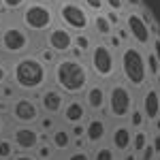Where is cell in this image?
<instances>
[{
  "mask_svg": "<svg viewBox=\"0 0 160 160\" xmlns=\"http://www.w3.org/2000/svg\"><path fill=\"white\" fill-rule=\"evenodd\" d=\"M9 66H11L9 81L17 88L19 94H37L51 81V68L38 60L34 51L9 60Z\"/></svg>",
  "mask_w": 160,
  "mask_h": 160,
  "instance_id": "obj_1",
  "label": "cell"
},
{
  "mask_svg": "<svg viewBox=\"0 0 160 160\" xmlns=\"http://www.w3.org/2000/svg\"><path fill=\"white\" fill-rule=\"evenodd\" d=\"M90 83H92V73L83 60L60 56L51 66V86H56L66 98L81 96Z\"/></svg>",
  "mask_w": 160,
  "mask_h": 160,
  "instance_id": "obj_2",
  "label": "cell"
},
{
  "mask_svg": "<svg viewBox=\"0 0 160 160\" xmlns=\"http://www.w3.org/2000/svg\"><path fill=\"white\" fill-rule=\"evenodd\" d=\"M118 71H120L126 86H130L132 90H143L149 83L148 64H145V49L137 47L132 43H126L120 49Z\"/></svg>",
  "mask_w": 160,
  "mask_h": 160,
  "instance_id": "obj_3",
  "label": "cell"
},
{
  "mask_svg": "<svg viewBox=\"0 0 160 160\" xmlns=\"http://www.w3.org/2000/svg\"><path fill=\"white\" fill-rule=\"evenodd\" d=\"M34 43L37 37H32L17 19H7V24L0 28V58L4 60H13L34 51Z\"/></svg>",
  "mask_w": 160,
  "mask_h": 160,
  "instance_id": "obj_4",
  "label": "cell"
},
{
  "mask_svg": "<svg viewBox=\"0 0 160 160\" xmlns=\"http://www.w3.org/2000/svg\"><path fill=\"white\" fill-rule=\"evenodd\" d=\"M15 17L32 37L41 38L51 26L56 24V9H53V4H47V2L28 0L26 7Z\"/></svg>",
  "mask_w": 160,
  "mask_h": 160,
  "instance_id": "obj_5",
  "label": "cell"
},
{
  "mask_svg": "<svg viewBox=\"0 0 160 160\" xmlns=\"http://www.w3.org/2000/svg\"><path fill=\"white\" fill-rule=\"evenodd\" d=\"M88 68L98 81H111L118 75V56L105 41L94 43L88 51Z\"/></svg>",
  "mask_w": 160,
  "mask_h": 160,
  "instance_id": "obj_6",
  "label": "cell"
},
{
  "mask_svg": "<svg viewBox=\"0 0 160 160\" xmlns=\"http://www.w3.org/2000/svg\"><path fill=\"white\" fill-rule=\"evenodd\" d=\"M56 9V24L68 28L71 32H90L92 15L79 0H58L53 4Z\"/></svg>",
  "mask_w": 160,
  "mask_h": 160,
  "instance_id": "obj_7",
  "label": "cell"
},
{
  "mask_svg": "<svg viewBox=\"0 0 160 160\" xmlns=\"http://www.w3.org/2000/svg\"><path fill=\"white\" fill-rule=\"evenodd\" d=\"M132 109H135L132 88L126 86L124 81L111 83V88L107 90V107H105L107 115L115 122H126Z\"/></svg>",
  "mask_w": 160,
  "mask_h": 160,
  "instance_id": "obj_8",
  "label": "cell"
},
{
  "mask_svg": "<svg viewBox=\"0 0 160 160\" xmlns=\"http://www.w3.org/2000/svg\"><path fill=\"white\" fill-rule=\"evenodd\" d=\"M122 26L126 28L128 37L132 41V45L141 47V49H149L152 38H154V30H152V22L139 9H126L122 15Z\"/></svg>",
  "mask_w": 160,
  "mask_h": 160,
  "instance_id": "obj_9",
  "label": "cell"
},
{
  "mask_svg": "<svg viewBox=\"0 0 160 160\" xmlns=\"http://www.w3.org/2000/svg\"><path fill=\"white\" fill-rule=\"evenodd\" d=\"M43 111L34 94H17L9 102V120L15 124H37Z\"/></svg>",
  "mask_w": 160,
  "mask_h": 160,
  "instance_id": "obj_10",
  "label": "cell"
},
{
  "mask_svg": "<svg viewBox=\"0 0 160 160\" xmlns=\"http://www.w3.org/2000/svg\"><path fill=\"white\" fill-rule=\"evenodd\" d=\"M73 37L75 32H71L68 28H64L60 24H53L41 37V45H45V47H49L51 51H56L58 56H66L68 51L73 49Z\"/></svg>",
  "mask_w": 160,
  "mask_h": 160,
  "instance_id": "obj_11",
  "label": "cell"
},
{
  "mask_svg": "<svg viewBox=\"0 0 160 160\" xmlns=\"http://www.w3.org/2000/svg\"><path fill=\"white\" fill-rule=\"evenodd\" d=\"M9 139L17 152H34V148L41 143V130L34 124H15L9 130Z\"/></svg>",
  "mask_w": 160,
  "mask_h": 160,
  "instance_id": "obj_12",
  "label": "cell"
},
{
  "mask_svg": "<svg viewBox=\"0 0 160 160\" xmlns=\"http://www.w3.org/2000/svg\"><path fill=\"white\" fill-rule=\"evenodd\" d=\"M34 96H37V100H38L41 111H43L45 115H53V118H58L62 113V107H64V102H66V96H64L56 86H45L41 92H37Z\"/></svg>",
  "mask_w": 160,
  "mask_h": 160,
  "instance_id": "obj_13",
  "label": "cell"
},
{
  "mask_svg": "<svg viewBox=\"0 0 160 160\" xmlns=\"http://www.w3.org/2000/svg\"><path fill=\"white\" fill-rule=\"evenodd\" d=\"M81 100L86 105L88 113L100 115L105 111V107H107V88L102 83H90L86 88V92L81 94Z\"/></svg>",
  "mask_w": 160,
  "mask_h": 160,
  "instance_id": "obj_14",
  "label": "cell"
},
{
  "mask_svg": "<svg viewBox=\"0 0 160 160\" xmlns=\"http://www.w3.org/2000/svg\"><path fill=\"white\" fill-rule=\"evenodd\" d=\"M109 137V126L105 122L102 115H92L86 120V132H83V141L90 148H98L102 141Z\"/></svg>",
  "mask_w": 160,
  "mask_h": 160,
  "instance_id": "obj_15",
  "label": "cell"
},
{
  "mask_svg": "<svg viewBox=\"0 0 160 160\" xmlns=\"http://www.w3.org/2000/svg\"><path fill=\"white\" fill-rule=\"evenodd\" d=\"M139 109L143 111L148 124L149 122H158V118H160V92L152 86V83H148V88H143Z\"/></svg>",
  "mask_w": 160,
  "mask_h": 160,
  "instance_id": "obj_16",
  "label": "cell"
},
{
  "mask_svg": "<svg viewBox=\"0 0 160 160\" xmlns=\"http://www.w3.org/2000/svg\"><path fill=\"white\" fill-rule=\"evenodd\" d=\"M60 118L66 126L86 122L88 120V109H86V105H83V100H81V96H71V98H66L64 107H62Z\"/></svg>",
  "mask_w": 160,
  "mask_h": 160,
  "instance_id": "obj_17",
  "label": "cell"
},
{
  "mask_svg": "<svg viewBox=\"0 0 160 160\" xmlns=\"http://www.w3.org/2000/svg\"><path fill=\"white\" fill-rule=\"evenodd\" d=\"M130 141H132V128L128 122H118L109 130V145L113 148L115 154H124L130 149Z\"/></svg>",
  "mask_w": 160,
  "mask_h": 160,
  "instance_id": "obj_18",
  "label": "cell"
},
{
  "mask_svg": "<svg viewBox=\"0 0 160 160\" xmlns=\"http://www.w3.org/2000/svg\"><path fill=\"white\" fill-rule=\"evenodd\" d=\"M49 143L53 145L56 152H71L73 148V135L66 124H58L49 132Z\"/></svg>",
  "mask_w": 160,
  "mask_h": 160,
  "instance_id": "obj_19",
  "label": "cell"
},
{
  "mask_svg": "<svg viewBox=\"0 0 160 160\" xmlns=\"http://www.w3.org/2000/svg\"><path fill=\"white\" fill-rule=\"evenodd\" d=\"M90 30L100 38H107L113 34V26L109 24V19H107V15L105 11L102 13H94L92 15V19H90Z\"/></svg>",
  "mask_w": 160,
  "mask_h": 160,
  "instance_id": "obj_20",
  "label": "cell"
},
{
  "mask_svg": "<svg viewBox=\"0 0 160 160\" xmlns=\"http://www.w3.org/2000/svg\"><path fill=\"white\" fill-rule=\"evenodd\" d=\"M149 143V132H145L143 128H139V130H132V141H130V149L135 152V154H141L143 148Z\"/></svg>",
  "mask_w": 160,
  "mask_h": 160,
  "instance_id": "obj_21",
  "label": "cell"
},
{
  "mask_svg": "<svg viewBox=\"0 0 160 160\" xmlns=\"http://www.w3.org/2000/svg\"><path fill=\"white\" fill-rule=\"evenodd\" d=\"M34 158L37 160H53V156H56V149H53V145L49 143V139L47 141H41L37 148H34Z\"/></svg>",
  "mask_w": 160,
  "mask_h": 160,
  "instance_id": "obj_22",
  "label": "cell"
},
{
  "mask_svg": "<svg viewBox=\"0 0 160 160\" xmlns=\"http://www.w3.org/2000/svg\"><path fill=\"white\" fill-rule=\"evenodd\" d=\"M92 45H94V41L90 37V32H77L73 37V47H77L81 53H88L92 49Z\"/></svg>",
  "mask_w": 160,
  "mask_h": 160,
  "instance_id": "obj_23",
  "label": "cell"
},
{
  "mask_svg": "<svg viewBox=\"0 0 160 160\" xmlns=\"http://www.w3.org/2000/svg\"><path fill=\"white\" fill-rule=\"evenodd\" d=\"M34 53H37L38 56V60L43 62V64H45V66H53V64H56V60H58V58H60V56H58V53H56V51H51L49 47H45V45H38L37 49H34Z\"/></svg>",
  "mask_w": 160,
  "mask_h": 160,
  "instance_id": "obj_24",
  "label": "cell"
},
{
  "mask_svg": "<svg viewBox=\"0 0 160 160\" xmlns=\"http://www.w3.org/2000/svg\"><path fill=\"white\" fill-rule=\"evenodd\" d=\"M26 2H28V0H0V9L7 13L9 17H15V15L26 7Z\"/></svg>",
  "mask_w": 160,
  "mask_h": 160,
  "instance_id": "obj_25",
  "label": "cell"
},
{
  "mask_svg": "<svg viewBox=\"0 0 160 160\" xmlns=\"http://www.w3.org/2000/svg\"><path fill=\"white\" fill-rule=\"evenodd\" d=\"M34 126H37V128L41 130V132H43V135H49L51 130L58 126V118H53V115H45V113H43Z\"/></svg>",
  "mask_w": 160,
  "mask_h": 160,
  "instance_id": "obj_26",
  "label": "cell"
},
{
  "mask_svg": "<svg viewBox=\"0 0 160 160\" xmlns=\"http://www.w3.org/2000/svg\"><path fill=\"white\" fill-rule=\"evenodd\" d=\"M17 154V149H15V145H13V141L9 139V137H0V160H11L13 156Z\"/></svg>",
  "mask_w": 160,
  "mask_h": 160,
  "instance_id": "obj_27",
  "label": "cell"
},
{
  "mask_svg": "<svg viewBox=\"0 0 160 160\" xmlns=\"http://www.w3.org/2000/svg\"><path fill=\"white\" fill-rule=\"evenodd\" d=\"M90 156L92 160H115V152L111 145H98V148H94V152H90Z\"/></svg>",
  "mask_w": 160,
  "mask_h": 160,
  "instance_id": "obj_28",
  "label": "cell"
},
{
  "mask_svg": "<svg viewBox=\"0 0 160 160\" xmlns=\"http://www.w3.org/2000/svg\"><path fill=\"white\" fill-rule=\"evenodd\" d=\"M126 122H128V126H130V128H132V130H139V128H143V126H145V115H143V111L139 109V107H135V109L130 111V115H128V120H126Z\"/></svg>",
  "mask_w": 160,
  "mask_h": 160,
  "instance_id": "obj_29",
  "label": "cell"
},
{
  "mask_svg": "<svg viewBox=\"0 0 160 160\" xmlns=\"http://www.w3.org/2000/svg\"><path fill=\"white\" fill-rule=\"evenodd\" d=\"M145 64H148V75H149V79H154V77L160 73V62L156 60V56H154L149 49H148V53H145Z\"/></svg>",
  "mask_w": 160,
  "mask_h": 160,
  "instance_id": "obj_30",
  "label": "cell"
},
{
  "mask_svg": "<svg viewBox=\"0 0 160 160\" xmlns=\"http://www.w3.org/2000/svg\"><path fill=\"white\" fill-rule=\"evenodd\" d=\"M17 94H19V92H17V88L13 86L11 81H4V83L0 86V100H9V102H11Z\"/></svg>",
  "mask_w": 160,
  "mask_h": 160,
  "instance_id": "obj_31",
  "label": "cell"
},
{
  "mask_svg": "<svg viewBox=\"0 0 160 160\" xmlns=\"http://www.w3.org/2000/svg\"><path fill=\"white\" fill-rule=\"evenodd\" d=\"M79 2H81V4L88 9V13H90V15L105 11V2H102V0H79Z\"/></svg>",
  "mask_w": 160,
  "mask_h": 160,
  "instance_id": "obj_32",
  "label": "cell"
},
{
  "mask_svg": "<svg viewBox=\"0 0 160 160\" xmlns=\"http://www.w3.org/2000/svg\"><path fill=\"white\" fill-rule=\"evenodd\" d=\"M64 160H92V156L83 148V149H71V152H66V158Z\"/></svg>",
  "mask_w": 160,
  "mask_h": 160,
  "instance_id": "obj_33",
  "label": "cell"
},
{
  "mask_svg": "<svg viewBox=\"0 0 160 160\" xmlns=\"http://www.w3.org/2000/svg\"><path fill=\"white\" fill-rule=\"evenodd\" d=\"M105 2V11H118V13H124L128 7L124 0H102Z\"/></svg>",
  "mask_w": 160,
  "mask_h": 160,
  "instance_id": "obj_34",
  "label": "cell"
},
{
  "mask_svg": "<svg viewBox=\"0 0 160 160\" xmlns=\"http://www.w3.org/2000/svg\"><path fill=\"white\" fill-rule=\"evenodd\" d=\"M9 77H11V66H9V60L0 58V86H2L4 81H9Z\"/></svg>",
  "mask_w": 160,
  "mask_h": 160,
  "instance_id": "obj_35",
  "label": "cell"
},
{
  "mask_svg": "<svg viewBox=\"0 0 160 160\" xmlns=\"http://www.w3.org/2000/svg\"><path fill=\"white\" fill-rule=\"evenodd\" d=\"M156 156H158V152H156V148H154V145H152V141H149L148 145L143 148V152L139 154V160H154Z\"/></svg>",
  "mask_w": 160,
  "mask_h": 160,
  "instance_id": "obj_36",
  "label": "cell"
},
{
  "mask_svg": "<svg viewBox=\"0 0 160 160\" xmlns=\"http://www.w3.org/2000/svg\"><path fill=\"white\" fill-rule=\"evenodd\" d=\"M105 15H107L109 24L113 26V30H115L118 26H122V15H124V13H118V11H105Z\"/></svg>",
  "mask_w": 160,
  "mask_h": 160,
  "instance_id": "obj_37",
  "label": "cell"
},
{
  "mask_svg": "<svg viewBox=\"0 0 160 160\" xmlns=\"http://www.w3.org/2000/svg\"><path fill=\"white\" fill-rule=\"evenodd\" d=\"M68 128H71L73 139H83V132H86V122H83V124H73V126H68Z\"/></svg>",
  "mask_w": 160,
  "mask_h": 160,
  "instance_id": "obj_38",
  "label": "cell"
},
{
  "mask_svg": "<svg viewBox=\"0 0 160 160\" xmlns=\"http://www.w3.org/2000/svg\"><path fill=\"white\" fill-rule=\"evenodd\" d=\"M107 45H109L111 49H122V47H124V43L118 38V34H115V32H113L111 37H107Z\"/></svg>",
  "mask_w": 160,
  "mask_h": 160,
  "instance_id": "obj_39",
  "label": "cell"
},
{
  "mask_svg": "<svg viewBox=\"0 0 160 160\" xmlns=\"http://www.w3.org/2000/svg\"><path fill=\"white\" fill-rule=\"evenodd\" d=\"M149 51L156 56V60L160 62V37H154L152 38V45H149Z\"/></svg>",
  "mask_w": 160,
  "mask_h": 160,
  "instance_id": "obj_40",
  "label": "cell"
},
{
  "mask_svg": "<svg viewBox=\"0 0 160 160\" xmlns=\"http://www.w3.org/2000/svg\"><path fill=\"white\" fill-rule=\"evenodd\" d=\"M11 160H37V158H34V154H32V152H17Z\"/></svg>",
  "mask_w": 160,
  "mask_h": 160,
  "instance_id": "obj_41",
  "label": "cell"
},
{
  "mask_svg": "<svg viewBox=\"0 0 160 160\" xmlns=\"http://www.w3.org/2000/svg\"><path fill=\"white\" fill-rule=\"evenodd\" d=\"M124 2H126V7H128V9H141V7H143V2H141V0H124Z\"/></svg>",
  "mask_w": 160,
  "mask_h": 160,
  "instance_id": "obj_42",
  "label": "cell"
},
{
  "mask_svg": "<svg viewBox=\"0 0 160 160\" xmlns=\"http://www.w3.org/2000/svg\"><path fill=\"white\" fill-rule=\"evenodd\" d=\"M7 120H9V118L0 113V137L4 135V132H7V128H9V126H7Z\"/></svg>",
  "mask_w": 160,
  "mask_h": 160,
  "instance_id": "obj_43",
  "label": "cell"
},
{
  "mask_svg": "<svg viewBox=\"0 0 160 160\" xmlns=\"http://www.w3.org/2000/svg\"><path fill=\"white\" fill-rule=\"evenodd\" d=\"M122 160H139V154H135L132 149H128V152L122 154Z\"/></svg>",
  "mask_w": 160,
  "mask_h": 160,
  "instance_id": "obj_44",
  "label": "cell"
},
{
  "mask_svg": "<svg viewBox=\"0 0 160 160\" xmlns=\"http://www.w3.org/2000/svg\"><path fill=\"white\" fill-rule=\"evenodd\" d=\"M7 19H9V15H7V13H4L2 9H0V28H2V26L7 24Z\"/></svg>",
  "mask_w": 160,
  "mask_h": 160,
  "instance_id": "obj_45",
  "label": "cell"
},
{
  "mask_svg": "<svg viewBox=\"0 0 160 160\" xmlns=\"http://www.w3.org/2000/svg\"><path fill=\"white\" fill-rule=\"evenodd\" d=\"M37 2H47V4H56L58 0H37Z\"/></svg>",
  "mask_w": 160,
  "mask_h": 160,
  "instance_id": "obj_46",
  "label": "cell"
},
{
  "mask_svg": "<svg viewBox=\"0 0 160 160\" xmlns=\"http://www.w3.org/2000/svg\"><path fill=\"white\" fill-rule=\"evenodd\" d=\"M158 128H160V118H158Z\"/></svg>",
  "mask_w": 160,
  "mask_h": 160,
  "instance_id": "obj_47",
  "label": "cell"
}]
</instances>
